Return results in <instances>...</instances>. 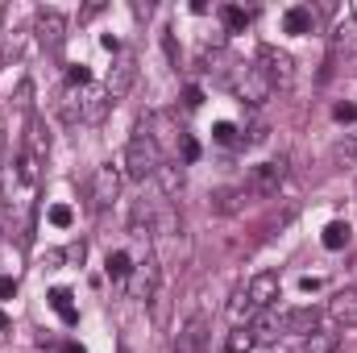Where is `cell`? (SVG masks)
<instances>
[{
    "label": "cell",
    "mask_w": 357,
    "mask_h": 353,
    "mask_svg": "<svg viewBox=\"0 0 357 353\" xmlns=\"http://www.w3.org/2000/svg\"><path fill=\"white\" fill-rule=\"evenodd\" d=\"M237 96L245 100V104H266L270 96H274V84H270V75H266V67H245V75L237 80Z\"/></svg>",
    "instance_id": "cell-5"
},
{
    "label": "cell",
    "mask_w": 357,
    "mask_h": 353,
    "mask_svg": "<svg viewBox=\"0 0 357 353\" xmlns=\"http://www.w3.org/2000/svg\"><path fill=\"white\" fill-rule=\"evenodd\" d=\"M220 21H225V29H229V33H241V29L254 21V13H250V8H241V4H225V8H220Z\"/></svg>",
    "instance_id": "cell-25"
},
{
    "label": "cell",
    "mask_w": 357,
    "mask_h": 353,
    "mask_svg": "<svg viewBox=\"0 0 357 353\" xmlns=\"http://www.w3.org/2000/svg\"><path fill=\"white\" fill-rule=\"evenodd\" d=\"M178 146H183V167H187V163H195V158H199V142H195V137H191V133H183V137H178Z\"/></svg>",
    "instance_id": "cell-32"
},
{
    "label": "cell",
    "mask_w": 357,
    "mask_h": 353,
    "mask_svg": "<svg viewBox=\"0 0 357 353\" xmlns=\"http://www.w3.org/2000/svg\"><path fill=\"white\" fill-rule=\"evenodd\" d=\"M104 270H108V278H112L116 287H125V283H129V274H133V258H129L125 250H112V254H108V262H104Z\"/></svg>",
    "instance_id": "cell-23"
},
{
    "label": "cell",
    "mask_w": 357,
    "mask_h": 353,
    "mask_svg": "<svg viewBox=\"0 0 357 353\" xmlns=\"http://www.w3.org/2000/svg\"><path fill=\"white\" fill-rule=\"evenodd\" d=\"M154 291H158V262H154V254H146L142 262L133 266V274H129V295L150 303Z\"/></svg>",
    "instance_id": "cell-8"
},
{
    "label": "cell",
    "mask_w": 357,
    "mask_h": 353,
    "mask_svg": "<svg viewBox=\"0 0 357 353\" xmlns=\"http://www.w3.org/2000/svg\"><path fill=\"white\" fill-rule=\"evenodd\" d=\"M341 345V333H312V337H303V353H337Z\"/></svg>",
    "instance_id": "cell-27"
},
{
    "label": "cell",
    "mask_w": 357,
    "mask_h": 353,
    "mask_svg": "<svg viewBox=\"0 0 357 353\" xmlns=\"http://www.w3.org/2000/svg\"><path fill=\"white\" fill-rule=\"evenodd\" d=\"M84 254H88V246H84V241H79V246H71V250H67V258H71V262H84Z\"/></svg>",
    "instance_id": "cell-41"
},
{
    "label": "cell",
    "mask_w": 357,
    "mask_h": 353,
    "mask_svg": "<svg viewBox=\"0 0 357 353\" xmlns=\"http://www.w3.org/2000/svg\"><path fill=\"white\" fill-rule=\"evenodd\" d=\"M59 353H88V350H84L79 341H67V345H63V350H59Z\"/></svg>",
    "instance_id": "cell-44"
},
{
    "label": "cell",
    "mask_w": 357,
    "mask_h": 353,
    "mask_svg": "<svg viewBox=\"0 0 357 353\" xmlns=\"http://www.w3.org/2000/svg\"><path fill=\"white\" fill-rule=\"evenodd\" d=\"M299 287H303V291H320V278H312V274H303V278H299Z\"/></svg>",
    "instance_id": "cell-43"
},
{
    "label": "cell",
    "mask_w": 357,
    "mask_h": 353,
    "mask_svg": "<svg viewBox=\"0 0 357 353\" xmlns=\"http://www.w3.org/2000/svg\"><path fill=\"white\" fill-rule=\"evenodd\" d=\"M13 295H17V278L0 274V299H13Z\"/></svg>",
    "instance_id": "cell-35"
},
{
    "label": "cell",
    "mask_w": 357,
    "mask_h": 353,
    "mask_svg": "<svg viewBox=\"0 0 357 353\" xmlns=\"http://www.w3.org/2000/svg\"><path fill=\"white\" fill-rule=\"evenodd\" d=\"M266 125H262V121H258V125H254V129H250V146H262V142H266Z\"/></svg>",
    "instance_id": "cell-38"
},
{
    "label": "cell",
    "mask_w": 357,
    "mask_h": 353,
    "mask_svg": "<svg viewBox=\"0 0 357 353\" xmlns=\"http://www.w3.org/2000/svg\"><path fill=\"white\" fill-rule=\"evenodd\" d=\"M33 33H38V42L46 46V50H63V38H67V17L59 13V8H42L38 13V21H33Z\"/></svg>",
    "instance_id": "cell-3"
},
{
    "label": "cell",
    "mask_w": 357,
    "mask_h": 353,
    "mask_svg": "<svg viewBox=\"0 0 357 353\" xmlns=\"http://www.w3.org/2000/svg\"><path fill=\"white\" fill-rule=\"evenodd\" d=\"M245 200H250V191H245V187H220V191L212 195V212L233 216V212H241V208H245Z\"/></svg>",
    "instance_id": "cell-15"
},
{
    "label": "cell",
    "mask_w": 357,
    "mask_h": 353,
    "mask_svg": "<svg viewBox=\"0 0 357 353\" xmlns=\"http://www.w3.org/2000/svg\"><path fill=\"white\" fill-rule=\"evenodd\" d=\"M282 183H287V163H282V158H278V163H258V167H250L245 191L258 195V200H270V195H278Z\"/></svg>",
    "instance_id": "cell-2"
},
{
    "label": "cell",
    "mask_w": 357,
    "mask_h": 353,
    "mask_svg": "<svg viewBox=\"0 0 357 353\" xmlns=\"http://www.w3.org/2000/svg\"><path fill=\"white\" fill-rule=\"evenodd\" d=\"M133 84H137V59L121 50V59L112 63V71H108V80H104V91H108L112 100H121V96H129Z\"/></svg>",
    "instance_id": "cell-7"
},
{
    "label": "cell",
    "mask_w": 357,
    "mask_h": 353,
    "mask_svg": "<svg viewBox=\"0 0 357 353\" xmlns=\"http://www.w3.org/2000/svg\"><path fill=\"white\" fill-rule=\"evenodd\" d=\"M245 295L254 299V308H258V312H270V308L278 303V295H282V283H278V274H274V270H258V274L250 278Z\"/></svg>",
    "instance_id": "cell-6"
},
{
    "label": "cell",
    "mask_w": 357,
    "mask_h": 353,
    "mask_svg": "<svg viewBox=\"0 0 357 353\" xmlns=\"http://www.w3.org/2000/svg\"><path fill=\"white\" fill-rule=\"evenodd\" d=\"M328 316L337 329H357V291H337L328 299Z\"/></svg>",
    "instance_id": "cell-11"
},
{
    "label": "cell",
    "mask_w": 357,
    "mask_h": 353,
    "mask_svg": "<svg viewBox=\"0 0 357 353\" xmlns=\"http://www.w3.org/2000/svg\"><path fill=\"white\" fill-rule=\"evenodd\" d=\"M8 333H13V324H8V316L0 312V345H8Z\"/></svg>",
    "instance_id": "cell-42"
},
{
    "label": "cell",
    "mask_w": 357,
    "mask_h": 353,
    "mask_svg": "<svg viewBox=\"0 0 357 353\" xmlns=\"http://www.w3.org/2000/svg\"><path fill=\"white\" fill-rule=\"evenodd\" d=\"M312 25H316V13L307 8V4H291L287 13H282V33H312Z\"/></svg>",
    "instance_id": "cell-14"
},
{
    "label": "cell",
    "mask_w": 357,
    "mask_h": 353,
    "mask_svg": "<svg viewBox=\"0 0 357 353\" xmlns=\"http://www.w3.org/2000/svg\"><path fill=\"white\" fill-rule=\"evenodd\" d=\"M108 108H112V96L104 88H84V121L88 125H100L108 117Z\"/></svg>",
    "instance_id": "cell-13"
},
{
    "label": "cell",
    "mask_w": 357,
    "mask_h": 353,
    "mask_svg": "<svg viewBox=\"0 0 357 353\" xmlns=\"http://www.w3.org/2000/svg\"><path fill=\"white\" fill-rule=\"evenodd\" d=\"M183 104H187V108H199V104H204V91L195 88V84H191V88L183 91Z\"/></svg>",
    "instance_id": "cell-34"
},
{
    "label": "cell",
    "mask_w": 357,
    "mask_h": 353,
    "mask_svg": "<svg viewBox=\"0 0 357 353\" xmlns=\"http://www.w3.org/2000/svg\"><path fill=\"white\" fill-rule=\"evenodd\" d=\"M333 117H337L341 125H349V121H357V104H337V108H333Z\"/></svg>",
    "instance_id": "cell-33"
},
{
    "label": "cell",
    "mask_w": 357,
    "mask_h": 353,
    "mask_svg": "<svg viewBox=\"0 0 357 353\" xmlns=\"http://www.w3.org/2000/svg\"><path fill=\"white\" fill-rule=\"evenodd\" d=\"M67 88H91V71L88 67H67Z\"/></svg>",
    "instance_id": "cell-31"
},
{
    "label": "cell",
    "mask_w": 357,
    "mask_h": 353,
    "mask_svg": "<svg viewBox=\"0 0 357 353\" xmlns=\"http://www.w3.org/2000/svg\"><path fill=\"white\" fill-rule=\"evenodd\" d=\"M175 353H208V316L195 312L175 337Z\"/></svg>",
    "instance_id": "cell-9"
},
{
    "label": "cell",
    "mask_w": 357,
    "mask_h": 353,
    "mask_svg": "<svg viewBox=\"0 0 357 353\" xmlns=\"http://www.w3.org/2000/svg\"><path fill=\"white\" fill-rule=\"evenodd\" d=\"M354 154H357V137H349V142H341V146H337V158H345V163H349Z\"/></svg>",
    "instance_id": "cell-36"
},
{
    "label": "cell",
    "mask_w": 357,
    "mask_h": 353,
    "mask_svg": "<svg viewBox=\"0 0 357 353\" xmlns=\"http://www.w3.org/2000/svg\"><path fill=\"white\" fill-rule=\"evenodd\" d=\"M254 341H274L278 333H282V316H270V312H262V316H254Z\"/></svg>",
    "instance_id": "cell-26"
},
{
    "label": "cell",
    "mask_w": 357,
    "mask_h": 353,
    "mask_svg": "<svg viewBox=\"0 0 357 353\" xmlns=\"http://www.w3.org/2000/svg\"><path fill=\"white\" fill-rule=\"evenodd\" d=\"M50 308L63 316V324H79V312H75V303H71V291H67V287H54V291H50Z\"/></svg>",
    "instance_id": "cell-24"
},
{
    "label": "cell",
    "mask_w": 357,
    "mask_h": 353,
    "mask_svg": "<svg viewBox=\"0 0 357 353\" xmlns=\"http://www.w3.org/2000/svg\"><path fill=\"white\" fill-rule=\"evenodd\" d=\"M320 241H324V250H345V246L354 241V229H349L345 220H328L324 233H320Z\"/></svg>",
    "instance_id": "cell-22"
},
{
    "label": "cell",
    "mask_w": 357,
    "mask_h": 353,
    "mask_svg": "<svg viewBox=\"0 0 357 353\" xmlns=\"http://www.w3.org/2000/svg\"><path fill=\"white\" fill-rule=\"evenodd\" d=\"M59 117H63L67 125H79V121H84V91L63 88V96H59Z\"/></svg>",
    "instance_id": "cell-19"
},
{
    "label": "cell",
    "mask_w": 357,
    "mask_h": 353,
    "mask_svg": "<svg viewBox=\"0 0 357 353\" xmlns=\"http://www.w3.org/2000/svg\"><path fill=\"white\" fill-rule=\"evenodd\" d=\"M154 179H158L162 195H178V191H183V183H187V175H183V163H162V167L154 171Z\"/></svg>",
    "instance_id": "cell-21"
},
{
    "label": "cell",
    "mask_w": 357,
    "mask_h": 353,
    "mask_svg": "<svg viewBox=\"0 0 357 353\" xmlns=\"http://www.w3.org/2000/svg\"><path fill=\"white\" fill-rule=\"evenodd\" d=\"M46 220H50L54 229H71V225H75V212H71V204H50V208H46Z\"/></svg>",
    "instance_id": "cell-29"
},
{
    "label": "cell",
    "mask_w": 357,
    "mask_h": 353,
    "mask_svg": "<svg viewBox=\"0 0 357 353\" xmlns=\"http://www.w3.org/2000/svg\"><path fill=\"white\" fill-rule=\"evenodd\" d=\"M100 46H104L108 54H121V38H116V33H104V38H100Z\"/></svg>",
    "instance_id": "cell-37"
},
{
    "label": "cell",
    "mask_w": 357,
    "mask_h": 353,
    "mask_svg": "<svg viewBox=\"0 0 357 353\" xmlns=\"http://www.w3.org/2000/svg\"><path fill=\"white\" fill-rule=\"evenodd\" d=\"M146 125H150V133H154V142H158V150H162V146H171V142H178V137H183V133L175 129V121H171V112H154V117H150Z\"/></svg>",
    "instance_id": "cell-20"
},
{
    "label": "cell",
    "mask_w": 357,
    "mask_h": 353,
    "mask_svg": "<svg viewBox=\"0 0 357 353\" xmlns=\"http://www.w3.org/2000/svg\"><path fill=\"white\" fill-rule=\"evenodd\" d=\"M25 154H29V158H38V163L50 154V133H46V125H42L38 117H33V121H29V129H25Z\"/></svg>",
    "instance_id": "cell-17"
},
{
    "label": "cell",
    "mask_w": 357,
    "mask_h": 353,
    "mask_svg": "<svg viewBox=\"0 0 357 353\" xmlns=\"http://www.w3.org/2000/svg\"><path fill=\"white\" fill-rule=\"evenodd\" d=\"M316 329H320V312L316 308H291L282 316V333H291V337H312Z\"/></svg>",
    "instance_id": "cell-12"
},
{
    "label": "cell",
    "mask_w": 357,
    "mask_h": 353,
    "mask_svg": "<svg viewBox=\"0 0 357 353\" xmlns=\"http://www.w3.org/2000/svg\"><path fill=\"white\" fill-rule=\"evenodd\" d=\"M212 137H216L220 146H233V142H237V125H233V121H216V125H212Z\"/></svg>",
    "instance_id": "cell-30"
},
{
    "label": "cell",
    "mask_w": 357,
    "mask_h": 353,
    "mask_svg": "<svg viewBox=\"0 0 357 353\" xmlns=\"http://www.w3.org/2000/svg\"><path fill=\"white\" fill-rule=\"evenodd\" d=\"M254 329H233L229 337H225V353H254Z\"/></svg>",
    "instance_id": "cell-28"
},
{
    "label": "cell",
    "mask_w": 357,
    "mask_h": 353,
    "mask_svg": "<svg viewBox=\"0 0 357 353\" xmlns=\"http://www.w3.org/2000/svg\"><path fill=\"white\" fill-rule=\"evenodd\" d=\"M162 46H167V59L178 67V46H175V38H171V33H162Z\"/></svg>",
    "instance_id": "cell-40"
},
{
    "label": "cell",
    "mask_w": 357,
    "mask_h": 353,
    "mask_svg": "<svg viewBox=\"0 0 357 353\" xmlns=\"http://www.w3.org/2000/svg\"><path fill=\"white\" fill-rule=\"evenodd\" d=\"M129 237L150 246V237H154V212H150L146 204H133V216H129Z\"/></svg>",
    "instance_id": "cell-18"
},
{
    "label": "cell",
    "mask_w": 357,
    "mask_h": 353,
    "mask_svg": "<svg viewBox=\"0 0 357 353\" xmlns=\"http://www.w3.org/2000/svg\"><path fill=\"white\" fill-rule=\"evenodd\" d=\"M116 191H121V171H116L112 163L96 167V175H91V208L104 212V208L116 200Z\"/></svg>",
    "instance_id": "cell-4"
},
{
    "label": "cell",
    "mask_w": 357,
    "mask_h": 353,
    "mask_svg": "<svg viewBox=\"0 0 357 353\" xmlns=\"http://www.w3.org/2000/svg\"><path fill=\"white\" fill-rule=\"evenodd\" d=\"M158 167H162V150H158V142H154L150 125L142 121V125L133 129L129 146H125V175L133 179V183H142L146 175H154Z\"/></svg>",
    "instance_id": "cell-1"
},
{
    "label": "cell",
    "mask_w": 357,
    "mask_h": 353,
    "mask_svg": "<svg viewBox=\"0 0 357 353\" xmlns=\"http://www.w3.org/2000/svg\"><path fill=\"white\" fill-rule=\"evenodd\" d=\"M100 13H104V0H91L88 8L79 13V21H91V17H100Z\"/></svg>",
    "instance_id": "cell-39"
},
{
    "label": "cell",
    "mask_w": 357,
    "mask_h": 353,
    "mask_svg": "<svg viewBox=\"0 0 357 353\" xmlns=\"http://www.w3.org/2000/svg\"><path fill=\"white\" fill-rule=\"evenodd\" d=\"M254 316H258V308H254V299L245 295V287L233 291V299H229V320H233V329H250Z\"/></svg>",
    "instance_id": "cell-16"
},
{
    "label": "cell",
    "mask_w": 357,
    "mask_h": 353,
    "mask_svg": "<svg viewBox=\"0 0 357 353\" xmlns=\"http://www.w3.org/2000/svg\"><path fill=\"white\" fill-rule=\"evenodd\" d=\"M262 67H266V75H270L274 88H291V80H295L291 54H282V50H274V46H262Z\"/></svg>",
    "instance_id": "cell-10"
}]
</instances>
